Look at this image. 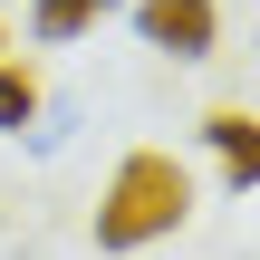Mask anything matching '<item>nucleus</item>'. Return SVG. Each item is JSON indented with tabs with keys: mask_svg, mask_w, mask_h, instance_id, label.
<instances>
[{
	"mask_svg": "<svg viewBox=\"0 0 260 260\" xmlns=\"http://www.w3.org/2000/svg\"><path fill=\"white\" fill-rule=\"evenodd\" d=\"M183 212H193V174L145 145V154H125L116 183L96 193V251H145V241L183 232Z\"/></svg>",
	"mask_w": 260,
	"mask_h": 260,
	"instance_id": "1",
	"label": "nucleus"
},
{
	"mask_svg": "<svg viewBox=\"0 0 260 260\" xmlns=\"http://www.w3.org/2000/svg\"><path fill=\"white\" fill-rule=\"evenodd\" d=\"M116 10H125V0H39V10H29V29L58 48V39H87V29H96V19H116Z\"/></svg>",
	"mask_w": 260,
	"mask_h": 260,
	"instance_id": "4",
	"label": "nucleus"
},
{
	"mask_svg": "<svg viewBox=\"0 0 260 260\" xmlns=\"http://www.w3.org/2000/svg\"><path fill=\"white\" fill-rule=\"evenodd\" d=\"M29 116H39V77L29 68H0V135H19Z\"/></svg>",
	"mask_w": 260,
	"mask_h": 260,
	"instance_id": "5",
	"label": "nucleus"
},
{
	"mask_svg": "<svg viewBox=\"0 0 260 260\" xmlns=\"http://www.w3.org/2000/svg\"><path fill=\"white\" fill-rule=\"evenodd\" d=\"M203 135H212V154L232 164V183L251 193V183H260V116H241V106H212V116H203Z\"/></svg>",
	"mask_w": 260,
	"mask_h": 260,
	"instance_id": "3",
	"label": "nucleus"
},
{
	"mask_svg": "<svg viewBox=\"0 0 260 260\" xmlns=\"http://www.w3.org/2000/svg\"><path fill=\"white\" fill-rule=\"evenodd\" d=\"M0 48H10V39H0Z\"/></svg>",
	"mask_w": 260,
	"mask_h": 260,
	"instance_id": "6",
	"label": "nucleus"
},
{
	"mask_svg": "<svg viewBox=\"0 0 260 260\" xmlns=\"http://www.w3.org/2000/svg\"><path fill=\"white\" fill-rule=\"evenodd\" d=\"M135 29H145V48H164V58H212L222 10H212V0H135Z\"/></svg>",
	"mask_w": 260,
	"mask_h": 260,
	"instance_id": "2",
	"label": "nucleus"
}]
</instances>
